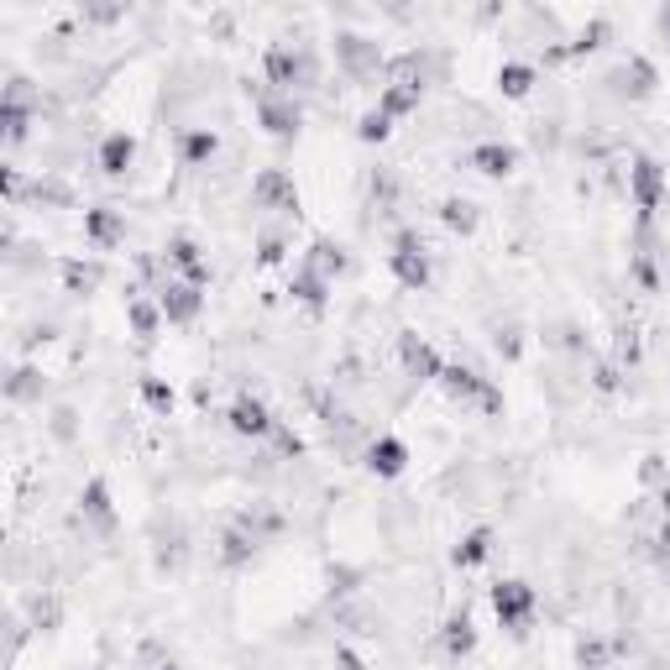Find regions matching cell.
<instances>
[{
    "label": "cell",
    "instance_id": "cell-40",
    "mask_svg": "<svg viewBox=\"0 0 670 670\" xmlns=\"http://www.w3.org/2000/svg\"><path fill=\"white\" fill-rule=\"evenodd\" d=\"M493 351H498L503 361H519L524 357V331H519V325H498V331H493Z\"/></svg>",
    "mask_w": 670,
    "mask_h": 670
},
{
    "label": "cell",
    "instance_id": "cell-14",
    "mask_svg": "<svg viewBox=\"0 0 670 670\" xmlns=\"http://www.w3.org/2000/svg\"><path fill=\"white\" fill-rule=\"evenodd\" d=\"M158 310H163L168 325H194L199 314H205V288L184 284V278H168L158 288Z\"/></svg>",
    "mask_w": 670,
    "mask_h": 670
},
{
    "label": "cell",
    "instance_id": "cell-28",
    "mask_svg": "<svg viewBox=\"0 0 670 670\" xmlns=\"http://www.w3.org/2000/svg\"><path fill=\"white\" fill-rule=\"evenodd\" d=\"M435 216H440V226H446L451 236H477V226H482V205H472V199H461V194H446Z\"/></svg>",
    "mask_w": 670,
    "mask_h": 670
},
{
    "label": "cell",
    "instance_id": "cell-46",
    "mask_svg": "<svg viewBox=\"0 0 670 670\" xmlns=\"http://www.w3.org/2000/svg\"><path fill=\"white\" fill-rule=\"evenodd\" d=\"M482 414H493V419H498V414H503V388L498 383H487V393H482Z\"/></svg>",
    "mask_w": 670,
    "mask_h": 670
},
{
    "label": "cell",
    "instance_id": "cell-24",
    "mask_svg": "<svg viewBox=\"0 0 670 670\" xmlns=\"http://www.w3.org/2000/svg\"><path fill=\"white\" fill-rule=\"evenodd\" d=\"M58 284H63V293H73V299H90V293H100V284H105V263H84V257H58Z\"/></svg>",
    "mask_w": 670,
    "mask_h": 670
},
{
    "label": "cell",
    "instance_id": "cell-5",
    "mask_svg": "<svg viewBox=\"0 0 670 670\" xmlns=\"http://www.w3.org/2000/svg\"><path fill=\"white\" fill-rule=\"evenodd\" d=\"M257 126H263L273 142H299L304 131V105L293 95H278V90H257Z\"/></svg>",
    "mask_w": 670,
    "mask_h": 670
},
{
    "label": "cell",
    "instance_id": "cell-29",
    "mask_svg": "<svg viewBox=\"0 0 670 670\" xmlns=\"http://www.w3.org/2000/svg\"><path fill=\"white\" fill-rule=\"evenodd\" d=\"M613 655H619V645H613L608 634H598V628H587L571 649L576 670H613Z\"/></svg>",
    "mask_w": 670,
    "mask_h": 670
},
{
    "label": "cell",
    "instance_id": "cell-32",
    "mask_svg": "<svg viewBox=\"0 0 670 670\" xmlns=\"http://www.w3.org/2000/svg\"><path fill=\"white\" fill-rule=\"evenodd\" d=\"M126 325H131L137 340H158V331H163V310H158V299L131 293V299H126Z\"/></svg>",
    "mask_w": 670,
    "mask_h": 670
},
{
    "label": "cell",
    "instance_id": "cell-21",
    "mask_svg": "<svg viewBox=\"0 0 670 670\" xmlns=\"http://www.w3.org/2000/svg\"><path fill=\"white\" fill-rule=\"evenodd\" d=\"M493 551H498V529L477 524V529H466V534L455 540L451 566H455V571H477V566H487V561H493Z\"/></svg>",
    "mask_w": 670,
    "mask_h": 670
},
{
    "label": "cell",
    "instance_id": "cell-12",
    "mask_svg": "<svg viewBox=\"0 0 670 670\" xmlns=\"http://www.w3.org/2000/svg\"><path fill=\"white\" fill-rule=\"evenodd\" d=\"M335 58H340V69L351 73V79H367V73L388 69L378 37H367V32H335Z\"/></svg>",
    "mask_w": 670,
    "mask_h": 670
},
{
    "label": "cell",
    "instance_id": "cell-22",
    "mask_svg": "<svg viewBox=\"0 0 670 670\" xmlns=\"http://www.w3.org/2000/svg\"><path fill=\"white\" fill-rule=\"evenodd\" d=\"M131 163H137V137L131 131H105L95 147V168L105 173V178H126L131 173Z\"/></svg>",
    "mask_w": 670,
    "mask_h": 670
},
{
    "label": "cell",
    "instance_id": "cell-48",
    "mask_svg": "<svg viewBox=\"0 0 670 670\" xmlns=\"http://www.w3.org/2000/svg\"><path fill=\"white\" fill-rule=\"evenodd\" d=\"M655 561H660V566L670 571V519L660 524V534H655Z\"/></svg>",
    "mask_w": 670,
    "mask_h": 670
},
{
    "label": "cell",
    "instance_id": "cell-35",
    "mask_svg": "<svg viewBox=\"0 0 670 670\" xmlns=\"http://www.w3.org/2000/svg\"><path fill=\"white\" fill-rule=\"evenodd\" d=\"M5 398H11V404L43 398V367H16V372L5 378Z\"/></svg>",
    "mask_w": 670,
    "mask_h": 670
},
{
    "label": "cell",
    "instance_id": "cell-44",
    "mask_svg": "<svg viewBox=\"0 0 670 670\" xmlns=\"http://www.w3.org/2000/svg\"><path fill=\"white\" fill-rule=\"evenodd\" d=\"M79 16H84V22H95V26H111V22H120V16H126V5H84Z\"/></svg>",
    "mask_w": 670,
    "mask_h": 670
},
{
    "label": "cell",
    "instance_id": "cell-25",
    "mask_svg": "<svg viewBox=\"0 0 670 670\" xmlns=\"http://www.w3.org/2000/svg\"><path fill=\"white\" fill-rule=\"evenodd\" d=\"M440 69V58L430 53H398V58H388V84H404V90H419L425 95V84H430V73Z\"/></svg>",
    "mask_w": 670,
    "mask_h": 670
},
{
    "label": "cell",
    "instance_id": "cell-11",
    "mask_svg": "<svg viewBox=\"0 0 670 670\" xmlns=\"http://www.w3.org/2000/svg\"><path fill=\"white\" fill-rule=\"evenodd\" d=\"M461 163L472 168V173H482V178H513L519 173V163H524V152L513 142H503V137H493V142H477V147H466V158Z\"/></svg>",
    "mask_w": 670,
    "mask_h": 670
},
{
    "label": "cell",
    "instance_id": "cell-1",
    "mask_svg": "<svg viewBox=\"0 0 670 670\" xmlns=\"http://www.w3.org/2000/svg\"><path fill=\"white\" fill-rule=\"evenodd\" d=\"M263 79H267V90H278V95H293V90H310L314 79H320V63H314L310 48L273 43V48L263 53Z\"/></svg>",
    "mask_w": 670,
    "mask_h": 670
},
{
    "label": "cell",
    "instance_id": "cell-34",
    "mask_svg": "<svg viewBox=\"0 0 670 670\" xmlns=\"http://www.w3.org/2000/svg\"><path fill=\"white\" fill-rule=\"evenodd\" d=\"M419 90H404V84H383V90H378V111H383L388 120H404V116H414V111H419Z\"/></svg>",
    "mask_w": 670,
    "mask_h": 670
},
{
    "label": "cell",
    "instance_id": "cell-31",
    "mask_svg": "<svg viewBox=\"0 0 670 670\" xmlns=\"http://www.w3.org/2000/svg\"><path fill=\"white\" fill-rule=\"evenodd\" d=\"M310 267L320 273V278H346L351 273V257H346V246L340 241H331V236H314L310 241Z\"/></svg>",
    "mask_w": 670,
    "mask_h": 670
},
{
    "label": "cell",
    "instance_id": "cell-18",
    "mask_svg": "<svg viewBox=\"0 0 670 670\" xmlns=\"http://www.w3.org/2000/svg\"><path fill=\"white\" fill-rule=\"evenodd\" d=\"M361 461H367V472H372V477L393 482V477H404V472H408V461H414V455H408V446L398 440V435H378V440L367 446V455H361Z\"/></svg>",
    "mask_w": 670,
    "mask_h": 670
},
{
    "label": "cell",
    "instance_id": "cell-19",
    "mask_svg": "<svg viewBox=\"0 0 670 670\" xmlns=\"http://www.w3.org/2000/svg\"><path fill=\"white\" fill-rule=\"evenodd\" d=\"M493 378H482L477 367H466V361H446V372H440V393L451 398V404H482V393H487Z\"/></svg>",
    "mask_w": 670,
    "mask_h": 670
},
{
    "label": "cell",
    "instance_id": "cell-47",
    "mask_svg": "<svg viewBox=\"0 0 670 670\" xmlns=\"http://www.w3.org/2000/svg\"><path fill=\"white\" fill-rule=\"evenodd\" d=\"M639 477H645V482H666V455H645Z\"/></svg>",
    "mask_w": 670,
    "mask_h": 670
},
{
    "label": "cell",
    "instance_id": "cell-8",
    "mask_svg": "<svg viewBox=\"0 0 670 670\" xmlns=\"http://www.w3.org/2000/svg\"><path fill=\"white\" fill-rule=\"evenodd\" d=\"M608 84H613V95H623V100H655L660 95V69H655L649 53H628L619 69L608 73Z\"/></svg>",
    "mask_w": 670,
    "mask_h": 670
},
{
    "label": "cell",
    "instance_id": "cell-37",
    "mask_svg": "<svg viewBox=\"0 0 670 670\" xmlns=\"http://www.w3.org/2000/svg\"><path fill=\"white\" fill-rule=\"evenodd\" d=\"M388 137H393V120L372 105V111H361V120H357V142H367V147H383Z\"/></svg>",
    "mask_w": 670,
    "mask_h": 670
},
{
    "label": "cell",
    "instance_id": "cell-13",
    "mask_svg": "<svg viewBox=\"0 0 670 670\" xmlns=\"http://www.w3.org/2000/svg\"><path fill=\"white\" fill-rule=\"evenodd\" d=\"M398 361L414 383H440V372H446V357L419 331H398Z\"/></svg>",
    "mask_w": 670,
    "mask_h": 670
},
{
    "label": "cell",
    "instance_id": "cell-30",
    "mask_svg": "<svg viewBox=\"0 0 670 670\" xmlns=\"http://www.w3.org/2000/svg\"><path fill=\"white\" fill-rule=\"evenodd\" d=\"M493 84H498L503 100H529L534 95V84H540V69L534 63H498V73H493Z\"/></svg>",
    "mask_w": 670,
    "mask_h": 670
},
{
    "label": "cell",
    "instance_id": "cell-43",
    "mask_svg": "<svg viewBox=\"0 0 670 670\" xmlns=\"http://www.w3.org/2000/svg\"><path fill=\"white\" fill-rule=\"evenodd\" d=\"M0 189H5V205H11V210H16L22 199H32V184H26L16 168H0Z\"/></svg>",
    "mask_w": 670,
    "mask_h": 670
},
{
    "label": "cell",
    "instance_id": "cell-16",
    "mask_svg": "<svg viewBox=\"0 0 670 670\" xmlns=\"http://www.w3.org/2000/svg\"><path fill=\"white\" fill-rule=\"evenodd\" d=\"M84 241L95 252H116L120 241H126V216H120L116 205H90L84 210Z\"/></svg>",
    "mask_w": 670,
    "mask_h": 670
},
{
    "label": "cell",
    "instance_id": "cell-49",
    "mask_svg": "<svg viewBox=\"0 0 670 670\" xmlns=\"http://www.w3.org/2000/svg\"><path fill=\"white\" fill-rule=\"evenodd\" d=\"M655 37L670 48V5H660V11H655Z\"/></svg>",
    "mask_w": 670,
    "mask_h": 670
},
{
    "label": "cell",
    "instance_id": "cell-27",
    "mask_svg": "<svg viewBox=\"0 0 670 670\" xmlns=\"http://www.w3.org/2000/svg\"><path fill=\"white\" fill-rule=\"evenodd\" d=\"M613 37H619V26L608 22V16H592V22L581 26V32L571 37V43H561V48H566V63H581V58H592V53H602L608 43H613Z\"/></svg>",
    "mask_w": 670,
    "mask_h": 670
},
{
    "label": "cell",
    "instance_id": "cell-41",
    "mask_svg": "<svg viewBox=\"0 0 670 670\" xmlns=\"http://www.w3.org/2000/svg\"><path fill=\"white\" fill-rule=\"evenodd\" d=\"M628 273H634V284L645 288V293H660V267H655L649 252H634V257H628Z\"/></svg>",
    "mask_w": 670,
    "mask_h": 670
},
{
    "label": "cell",
    "instance_id": "cell-50",
    "mask_svg": "<svg viewBox=\"0 0 670 670\" xmlns=\"http://www.w3.org/2000/svg\"><path fill=\"white\" fill-rule=\"evenodd\" d=\"M158 670H178V666H173V660H163V666H158Z\"/></svg>",
    "mask_w": 670,
    "mask_h": 670
},
{
    "label": "cell",
    "instance_id": "cell-15",
    "mask_svg": "<svg viewBox=\"0 0 670 670\" xmlns=\"http://www.w3.org/2000/svg\"><path fill=\"white\" fill-rule=\"evenodd\" d=\"M163 263H168V267H178V278H184V284H194V288L210 284V263H205V246H199L194 236H184V231H178V236H168Z\"/></svg>",
    "mask_w": 670,
    "mask_h": 670
},
{
    "label": "cell",
    "instance_id": "cell-6",
    "mask_svg": "<svg viewBox=\"0 0 670 670\" xmlns=\"http://www.w3.org/2000/svg\"><path fill=\"white\" fill-rule=\"evenodd\" d=\"M32 126H37V105L26 100V79H11L5 95H0V142L16 152L32 137Z\"/></svg>",
    "mask_w": 670,
    "mask_h": 670
},
{
    "label": "cell",
    "instance_id": "cell-2",
    "mask_svg": "<svg viewBox=\"0 0 670 670\" xmlns=\"http://www.w3.org/2000/svg\"><path fill=\"white\" fill-rule=\"evenodd\" d=\"M666 163L660 158H649V152H634V163H628V194H634V216H639V231H649V220L660 216V205H666Z\"/></svg>",
    "mask_w": 670,
    "mask_h": 670
},
{
    "label": "cell",
    "instance_id": "cell-3",
    "mask_svg": "<svg viewBox=\"0 0 670 670\" xmlns=\"http://www.w3.org/2000/svg\"><path fill=\"white\" fill-rule=\"evenodd\" d=\"M388 273L408 288V293H419V288H430L435 267H430V246L419 241V231H393V252H388Z\"/></svg>",
    "mask_w": 670,
    "mask_h": 670
},
{
    "label": "cell",
    "instance_id": "cell-7",
    "mask_svg": "<svg viewBox=\"0 0 670 670\" xmlns=\"http://www.w3.org/2000/svg\"><path fill=\"white\" fill-rule=\"evenodd\" d=\"M252 199L263 205V210H278V216H304V194L293 184V173L288 168H263L257 178H252Z\"/></svg>",
    "mask_w": 670,
    "mask_h": 670
},
{
    "label": "cell",
    "instance_id": "cell-23",
    "mask_svg": "<svg viewBox=\"0 0 670 670\" xmlns=\"http://www.w3.org/2000/svg\"><path fill=\"white\" fill-rule=\"evenodd\" d=\"M331 278H320V273H314L310 263L299 267V273H293V278H288V299H293V304H299V310H310L314 320H320V314L331 310Z\"/></svg>",
    "mask_w": 670,
    "mask_h": 670
},
{
    "label": "cell",
    "instance_id": "cell-10",
    "mask_svg": "<svg viewBox=\"0 0 670 670\" xmlns=\"http://www.w3.org/2000/svg\"><path fill=\"white\" fill-rule=\"evenodd\" d=\"M79 519L95 529V534H116L120 529V513H116V493H111V482L100 477H90L84 487H79Z\"/></svg>",
    "mask_w": 670,
    "mask_h": 670
},
{
    "label": "cell",
    "instance_id": "cell-20",
    "mask_svg": "<svg viewBox=\"0 0 670 670\" xmlns=\"http://www.w3.org/2000/svg\"><path fill=\"white\" fill-rule=\"evenodd\" d=\"M257 555H263V534H257V529H246L241 519L220 534V566H226V571H246Z\"/></svg>",
    "mask_w": 670,
    "mask_h": 670
},
{
    "label": "cell",
    "instance_id": "cell-4",
    "mask_svg": "<svg viewBox=\"0 0 670 670\" xmlns=\"http://www.w3.org/2000/svg\"><path fill=\"white\" fill-rule=\"evenodd\" d=\"M487 602H493V613H498V623L508 634H529V619H534V608H540V592L529 587L524 576H503V581H493Z\"/></svg>",
    "mask_w": 670,
    "mask_h": 670
},
{
    "label": "cell",
    "instance_id": "cell-9",
    "mask_svg": "<svg viewBox=\"0 0 670 670\" xmlns=\"http://www.w3.org/2000/svg\"><path fill=\"white\" fill-rule=\"evenodd\" d=\"M226 425H231V435H241V440H273L278 414H273L257 393H236L231 408H226Z\"/></svg>",
    "mask_w": 670,
    "mask_h": 670
},
{
    "label": "cell",
    "instance_id": "cell-26",
    "mask_svg": "<svg viewBox=\"0 0 670 670\" xmlns=\"http://www.w3.org/2000/svg\"><path fill=\"white\" fill-rule=\"evenodd\" d=\"M216 152H220L216 126H189V131H178V163L184 168H210Z\"/></svg>",
    "mask_w": 670,
    "mask_h": 670
},
{
    "label": "cell",
    "instance_id": "cell-17",
    "mask_svg": "<svg viewBox=\"0 0 670 670\" xmlns=\"http://www.w3.org/2000/svg\"><path fill=\"white\" fill-rule=\"evenodd\" d=\"M440 655H446L451 666H461V660H472V655H477V623H472L466 608H455L451 619L440 623Z\"/></svg>",
    "mask_w": 670,
    "mask_h": 670
},
{
    "label": "cell",
    "instance_id": "cell-45",
    "mask_svg": "<svg viewBox=\"0 0 670 670\" xmlns=\"http://www.w3.org/2000/svg\"><path fill=\"white\" fill-rule=\"evenodd\" d=\"M273 440H278V446H284V451H288V455H299V451H304V440H299V435L288 430L284 419H278V430H273Z\"/></svg>",
    "mask_w": 670,
    "mask_h": 670
},
{
    "label": "cell",
    "instance_id": "cell-39",
    "mask_svg": "<svg viewBox=\"0 0 670 670\" xmlns=\"http://www.w3.org/2000/svg\"><path fill=\"white\" fill-rule=\"evenodd\" d=\"M288 263V236L284 231H263V236H257V267H284Z\"/></svg>",
    "mask_w": 670,
    "mask_h": 670
},
{
    "label": "cell",
    "instance_id": "cell-38",
    "mask_svg": "<svg viewBox=\"0 0 670 670\" xmlns=\"http://www.w3.org/2000/svg\"><path fill=\"white\" fill-rule=\"evenodd\" d=\"M32 199L37 205H58V210H73V189L63 178H32Z\"/></svg>",
    "mask_w": 670,
    "mask_h": 670
},
{
    "label": "cell",
    "instance_id": "cell-33",
    "mask_svg": "<svg viewBox=\"0 0 670 670\" xmlns=\"http://www.w3.org/2000/svg\"><path fill=\"white\" fill-rule=\"evenodd\" d=\"M142 404L158 414V419H173V408H178V388L168 383V378H158V372H142Z\"/></svg>",
    "mask_w": 670,
    "mask_h": 670
},
{
    "label": "cell",
    "instance_id": "cell-42",
    "mask_svg": "<svg viewBox=\"0 0 670 670\" xmlns=\"http://www.w3.org/2000/svg\"><path fill=\"white\" fill-rule=\"evenodd\" d=\"M592 388H598L602 398L623 393V367H619V361H598V367H592Z\"/></svg>",
    "mask_w": 670,
    "mask_h": 670
},
{
    "label": "cell",
    "instance_id": "cell-36",
    "mask_svg": "<svg viewBox=\"0 0 670 670\" xmlns=\"http://www.w3.org/2000/svg\"><path fill=\"white\" fill-rule=\"evenodd\" d=\"M26 613H32V634H58V623H63V602L48 592V598L26 602Z\"/></svg>",
    "mask_w": 670,
    "mask_h": 670
}]
</instances>
